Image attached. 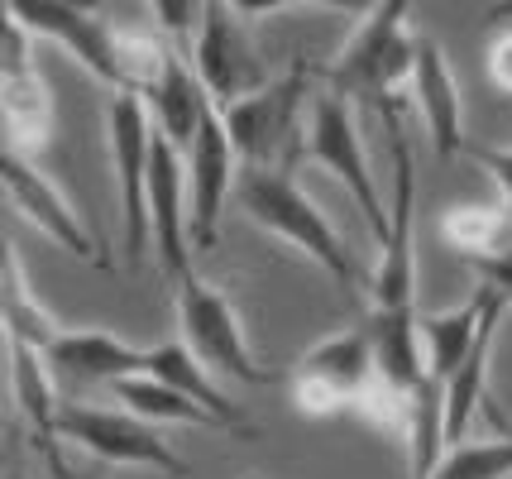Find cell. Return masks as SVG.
I'll list each match as a JSON object with an SVG mask.
<instances>
[{
  "instance_id": "cell-17",
  "label": "cell",
  "mask_w": 512,
  "mask_h": 479,
  "mask_svg": "<svg viewBox=\"0 0 512 479\" xmlns=\"http://www.w3.org/2000/svg\"><path fill=\"white\" fill-rule=\"evenodd\" d=\"M144 374H149V379H158V384L178 388V393H187V398H192V403H201L211 417H221L225 436H240V441H254V436H259V427L249 422V412L240 408L230 393H225L221 379L201 365V360L182 341L149 345V350H144Z\"/></svg>"
},
{
  "instance_id": "cell-24",
  "label": "cell",
  "mask_w": 512,
  "mask_h": 479,
  "mask_svg": "<svg viewBox=\"0 0 512 479\" xmlns=\"http://www.w3.org/2000/svg\"><path fill=\"white\" fill-rule=\"evenodd\" d=\"M0 317H5V341H24V345H39V350H48V341L63 331L53 321V312L34 297L20 254H15L10 240H5V269H0Z\"/></svg>"
},
{
  "instance_id": "cell-13",
  "label": "cell",
  "mask_w": 512,
  "mask_h": 479,
  "mask_svg": "<svg viewBox=\"0 0 512 479\" xmlns=\"http://www.w3.org/2000/svg\"><path fill=\"white\" fill-rule=\"evenodd\" d=\"M149 226L163 274L178 288L192 274V216H187V159L178 144L154 135V163H149Z\"/></svg>"
},
{
  "instance_id": "cell-12",
  "label": "cell",
  "mask_w": 512,
  "mask_h": 479,
  "mask_svg": "<svg viewBox=\"0 0 512 479\" xmlns=\"http://www.w3.org/2000/svg\"><path fill=\"white\" fill-rule=\"evenodd\" d=\"M20 20L53 39L58 48H67L82 68L106 82L115 96L125 92V58H120V24H111L96 10H82V5H15Z\"/></svg>"
},
{
  "instance_id": "cell-19",
  "label": "cell",
  "mask_w": 512,
  "mask_h": 479,
  "mask_svg": "<svg viewBox=\"0 0 512 479\" xmlns=\"http://www.w3.org/2000/svg\"><path fill=\"white\" fill-rule=\"evenodd\" d=\"M493 297H498L493 288L474 283V293H469L460 307H450V312H422V317H417L426 374H431L441 388H446L450 379H455V369L469 360V350H474L479 331H484V321H489Z\"/></svg>"
},
{
  "instance_id": "cell-4",
  "label": "cell",
  "mask_w": 512,
  "mask_h": 479,
  "mask_svg": "<svg viewBox=\"0 0 512 479\" xmlns=\"http://www.w3.org/2000/svg\"><path fill=\"white\" fill-rule=\"evenodd\" d=\"M379 384V360H374V336L364 317L326 341L307 345L288 369V403L302 417H340V412H364L369 393Z\"/></svg>"
},
{
  "instance_id": "cell-21",
  "label": "cell",
  "mask_w": 512,
  "mask_h": 479,
  "mask_svg": "<svg viewBox=\"0 0 512 479\" xmlns=\"http://www.w3.org/2000/svg\"><path fill=\"white\" fill-rule=\"evenodd\" d=\"M441 235L469 269L512 250V211L503 202H450L441 211Z\"/></svg>"
},
{
  "instance_id": "cell-7",
  "label": "cell",
  "mask_w": 512,
  "mask_h": 479,
  "mask_svg": "<svg viewBox=\"0 0 512 479\" xmlns=\"http://www.w3.org/2000/svg\"><path fill=\"white\" fill-rule=\"evenodd\" d=\"M192 68H197L201 87H206L216 111L245 101V96H254L259 87L273 82V72L264 68L259 44H254V15L235 10V5H201V24L197 39H192Z\"/></svg>"
},
{
  "instance_id": "cell-8",
  "label": "cell",
  "mask_w": 512,
  "mask_h": 479,
  "mask_svg": "<svg viewBox=\"0 0 512 479\" xmlns=\"http://www.w3.org/2000/svg\"><path fill=\"white\" fill-rule=\"evenodd\" d=\"M154 115L144 96L120 92L111 96V163H115V197H120V245L130 259H144L154 250V226H149V163H154Z\"/></svg>"
},
{
  "instance_id": "cell-20",
  "label": "cell",
  "mask_w": 512,
  "mask_h": 479,
  "mask_svg": "<svg viewBox=\"0 0 512 479\" xmlns=\"http://www.w3.org/2000/svg\"><path fill=\"white\" fill-rule=\"evenodd\" d=\"M484 288H489V283H484ZM503 312H508V302H503V297H493L489 321H484L479 341H474V350H469V360L455 369V379L446 384V451L450 446H460V441H469V422H474V412L484 408L489 369H493V341H498Z\"/></svg>"
},
{
  "instance_id": "cell-1",
  "label": "cell",
  "mask_w": 512,
  "mask_h": 479,
  "mask_svg": "<svg viewBox=\"0 0 512 479\" xmlns=\"http://www.w3.org/2000/svg\"><path fill=\"white\" fill-rule=\"evenodd\" d=\"M235 202H240V211H245L259 230H268V235L283 240L288 250L307 254L312 264H321L340 293H350V297L369 293V283H359V269H355V259H350V250H345V240H340V230H335L331 216L297 187L292 173L245 168L240 183H235Z\"/></svg>"
},
{
  "instance_id": "cell-26",
  "label": "cell",
  "mask_w": 512,
  "mask_h": 479,
  "mask_svg": "<svg viewBox=\"0 0 512 479\" xmlns=\"http://www.w3.org/2000/svg\"><path fill=\"white\" fill-rule=\"evenodd\" d=\"M474 159H479V168L493 178L498 202L512 211V144H474Z\"/></svg>"
},
{
  "instance_id": "cell-28",
  "label": "cell",
  "mask_w": 512,
  "mask_h": 479,
  "mask_svg": "<svg viewBox=\"0 0 512 479\" xmlns=\"http://www.w3.org/2000/svg\"><path fill=\"white\" fill-rule=\"evenodd\" d=\"M474 283H489L493 293L512 307V250L498 254V259H489V264H474Z\"/></svg>"
},
{
  "instance_id": "cell-14",
  "label": "cell",
  "mask_w": 512,
  "mask_h": 479,
  "mask_svg": "<svg viewBox=\"0 0 512 479\" xmlns=\"http://www.w3.org/2000/svg\"><path fill=\"white\" fill-rule=\"evenodd\" d=\"M48 369L58 384H106L115 388L120 379L144 374V350L120 341L115 331L101 326H63L44 350Z\"/></svg>"
},
{
  "instance_id": "cell-23",
  "label": "cell",
  "mask_w": 512,
  "mask_h": 479,
  "mask_svg": "<svg viewBox=\"0 0 512 479\" xmlns=\"http://www.w3.org/2000/svg\"><path fill=\"white\" fill-rule=\"evenodd\" d=\"M111 393H115L120 408L134 412V417H144L149 427H211V432H225L221 417H211V412L201 408V403H192L187 393L158 384V379H149V374L120 379Z\"/></svg>"
},
{
  "instance_id": "cell-16",
  "label": "cell",
  "mask_w": 512,
  "mask_h": 479,
  "mask_svg": "<svg viewBox=\"0 0 512 479\" xmlns=\"http://www.w3.org/2000/svg\"><path fill=\"white\" fill-rule=\"evenodd\" d=\"M5 374H10V398L29 422L39 456L53 465V475L63 479V465H58V408H63V398H58V379L48 369L44 350L24 341H5Z\"/></svg>"
},
{
  "instance_id": "cell-11",
  "label": "cell",
  "mask_w": 512,
  "mask_h": 479,
  "mask_svg": "<svg viewBox=\"0 0 512 479\" xmlns=\"http://www.w3.org/2000/svg\"><path fill=\"white\" fill-rule=\"evenodd\" d=\"M187 159V216H192V250H216L221 245V211L235 197V144L225 135L221 111L206 115V125L197 130L192 149L182 154Z\"/></svg>"
},
{
  "instance_id": "cell-30",
  "label": "cell",
  "mask_w": 512,
  "mask_h": 479,
  "mask_svg": "<svg viewBox=\"0 0 512 479\" xmlns=\"http://www.w3.org/2000/svg\"><path fill=\"white\" fill-rule=\"evenodd\" d=\"M245 479H264V475H245Z\"/></svg>"
},
{
  "instance_id": "cell-6",
  "label": "cell",
  "mask_w": 512,
  "mask_h": 479,
  "mask_svg": "<svg viewBox=\"0 0 512 479\" xmlns=\"http://www.w3.org/2000/svg\"><path fill=\"white\" fill-rule=\"evenodd\" d=\"M58 436L72 441L77 451L106 460V465H134V470H154L158 479H187V460L158 436V427H149L144 417L125 412L120 403L115 408H101V403H77V398H63L58 408Z\"/></svg>"
},
{
  "instance_id": "cell-9",
  "label": "cell",
  "mask_w": 512,
  "mask_h": 479,
  "mask_svg": "<svg viewBox=\"0 0 512 479\" xmlns=\"http://www.w3.org/2000/svg\"><path fill=\"white\" fill-rule=\"evenodd\" d=\"M307 159L321 163L331 178L345 183V192L359 202L364 221L374 230V240L383 245V235H388V202H383L379 183L369 173L364 139H359V125H355V106L345 96L321 92L312 101V115H307Z\"/></svg>"
},
{
  "instance_id": "cell-2",
  "label": "cell",
  "mask_w": 512,
  "mask_h": 479,
  "mask_svg": "<svg viewBox=\"0 0 512 479\" xmlns=\"http://www.w3.org/2000/svg\"><path fill=\"white\" fill-rule=\"evenodd\" d=\"M417 39L422 29H412V10L393 0V5H374V10H359L355 29L345 48L335 53V63L326 77V92L345 96L350 106H374L388 111L402 101V82H412L417 68Z\"/></svg>"
},
{
  "instance_id": "cell-18",
  "label": "cell",
  "mask_w": 512,
  "mask_h": 479,
  "mask_svg": "<svg viewBox=\"0 0 512 479\" xmlns=\"http://www.w3.org/2000/svg\"><path fill=\"white\" fill-rule=\"evenodd\" d=\"M144 106L154 115V130L168 139V144H178L182 154L192 149L197 130L206 125V115L216 111L206 87H201L197 68H192V58H187L182 48H168V63H163V72L149 82Z\"/></svg>"
},
{
  "instance_id": "cell-10",
  "label": "cell",
  "mask_w": 512,
  "mask_h": 479,
  "mask_svg": "<svg viewBox=\"0 0 512 479\" xmlns=\"http://www.w3.org/2000/svg\"><path fill=\"white\" fill-rule=\"evenodd\" d=\"M0 178H5V206H10V211H20L34 230H44L58 250L106 269V250L91 240V230L82 226L77 206L67 202L63 187L53 183L48 173H39V163L29 159V154L5 149V154H0Z\"/></svg>"
},
{
  "instance_id": "cell-29",
  "label": "cell",
  "mask_w": 512,
  "mask_h": 479,
  "mask_svg": "<svg viewBox=\"0 0 512 479\" xmlns=\"http://www.w3.org/2000/svg\"><path fill=\"white\" fill-rule=\"evenodd\" d=\"M5 479H29V475H24V470H20V465H15V456L5 460Z\"/></svg>"
},
{
  "instance_id": "cell-22",
  "label": "cell",
  "mask_w": 512,
  "mask_h": 479,
  "mask_svg": "<svg viewBox=\"0 0 512 479\" xmlns=\"http://www.w3.org/2000/svg\"><path fill=\"white\" fill-rule=\"evenodd\" d=\"M0 101H5V149H20L34 159L53 139V92L39 77V68L0 77Z\"/></svg>"
},
{
  "instance_id": "cell-3",
  "label": "cell",
  "mask_w": 512,
  "mask_h": 479,
  "mask_svg": "<svg viewBox=\"0 0 512 479\" xmlns=\"http://www.w3.org/2000/svg\"><path fill=\"white\" fill-rule=\"evenodd\" d=\"M312 63H292L254 96L225 106V135L245 168L292 173L297 154H307V115H312Z\"/></svg>"
},
{
  "instance_id": "cell-15",
  "label": "cell",
  "mask_w": 512,
  "mask_h": 479,
  "mask_svg": "<svg viewBox=\"0 0 512 479\" xmlns=\"http://www.w3.org/2000/svg\"><path fill=\"white\" fill-rule=\"evenodd\" d=\"M407 87H412V106L422 115L436 159L450 163L460 154V144H465V101H460V82H455L446 48L436 44L431 34L417 39V68H412Z\"/></svg>"
},
{
  "instance_id": "cell-25",
  "label": "cell",
  "mask_w": 512,
  "mask_h": 479,
  "mask_svg": "<svg viewBox=\"0 0 512 479\" xmlns=\"http://www.w3.org/2000/svg\"><path fill=\"white\" fill-rule=\"evenodd\" d=\"M431 479H512V432L450 446Z\"/></svg>"
},
{
  "instance_id": "cell-27",
  "label": "cell",
  "mask_w": 512,
  "mask_h": 479,
  "mask_svg": "<svg viewBox=\"0 0 512 479\" xmlns=\"http://www.w3.org/2000/svg\"><path fill=\"white\" fill-rule=\"evenodd\" d=\"M484 72L503 96H512V29H498L484 44Z\"/></svg>"
},
{
  "instance_id": "cell-5",
  "label": "cell",
  "mask_w": 512,
  "mask_h": 479,
  "mask_svg": "<svg viewBox=\"0 0 512 479\" xmlns=\"http://www.w3.org/2000/svg\"><path fill=\"white\" fill-rule=\"evenodd\" d=\"M173 293H178V341L216 379H225V384H268V379H278L273 369H264L254 360V350L245 341V326L235 317V302L211 278H201L192 269Z\"/></svg>"
}]
</instances>
